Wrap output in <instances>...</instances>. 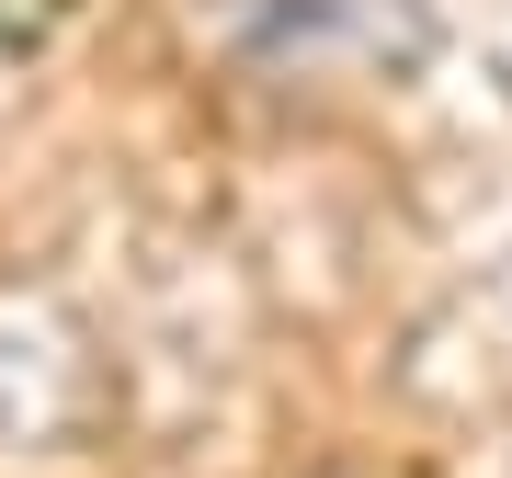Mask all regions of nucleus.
Wrapping results in <instances>:
<instances>
[{
	"instance_id": "obj_1",
	"label": "nucleus",
	"mask_w": 512,
	"mask_h": 478,
	"mask_svg": "<svg viewBox=\"0 0 512 478\" xmlns=\"http://www.w3.org/2000/svg\"><path fill=\"white\" fill-rule=\"evenodd\" d=\"M228 69L274 80H410L433 57V0H205Z\"/></svg>"
},
{
	"instance_id": "obj_2",
	"label": "nucleus",
	"mask_w": 512,
	"mask_h": 478,
	"mask_svg": "<svg viewBox=\"0 0 512 478\" xmlns=\"http://www.w3.org/2000/svg\"><path fill=\"white\" fill-rule=\"evenodd\" d=\"M103 353L46 285H0V478L80 467L103 444Z\"/></svg>"
},
{
	"instance_id": "obj_3",
	"label": "nucleus",
	"mask_w": 512,
	"mask_h": 478,
	"mask_svg": "<svg viewBox=\"0 0 512 478\" xmlns=\"http://www.w3.org/2000/svg\"><path fill=\"white\" fill-rule=\"evenodd\" d=\"M456 319H467V342H490V353L467 365V399H512V262H501L490 285L456 296Z\"/></svg>"
},
{
	"instance_id": "obj_4",
	"label": "nucleus",
	"mask_w": 512,
	"mask_h": 478,
	"mask_svg": "<svg viewBox=\"0 0 512 478\" xmlns=\"http://www.w3.org/2000/svg\"><path fill=\"white\" fill-rule=\"evenodd\" d=\"M57 23V0H0V57H35Z\"/></svg>"
},
{
	"instance_id": "obj_5",
	"label": "nucleus",
	"mask_w": 512,
	"mask_h": 478,
	"mask_svg": "<svg viewBox=\"0 0 512 478\" xmlns=\"http://www.w3.org/2000/svg\"><path fill=\"white\" fill-rule=\"evenodd\" d=\"M319 478H342V467H319Z\"/></svg>"
}]
</instances>
